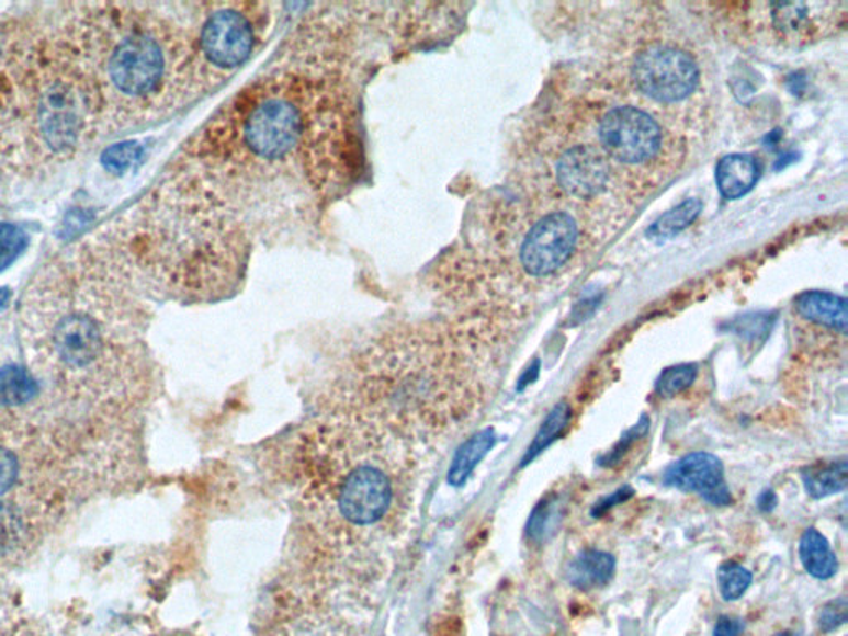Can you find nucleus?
Returning a JSON list of instances; mask_svg holds the SVG:
<instances>
[{
    "label": "nucleus",
    "mask_w": 848,
    "mask_h": 636,
    "mask_svg": "<svg viewBox=\"0 0 848 636\" xmlns=\"http://www.w3.org/2000/svg\"><path fill=\"white\" fill-rule=\"evenodd\" d=\"M774 636H795V635H792L791 632H782V633H778V635H774Z\"/></svg>",
    "instance_id": "obj_37"
},
{
    "label": "nucleus",
    "mask_w": 848,
    "mask_h": 636,
    "mask_svg": "<svg viewBox=\"0 0 848 636\" xmlns=\"http://www.w3.org/2000/svg\"><path fill=\"white\" fill-rule=\"evenodd\" d=\"M539 372H541V362H539V360H535V362L532 363V365L529 366L528 370H525L524 375L521 376V379H519V383H518L519 391H522V389H524L525 386L532 385V383H534L535 379L539 378Z\"/></svg>",
    "instance_id": "obj_35"
},
{
    "label": "nucleus",
    "mask_w": 848,
    "mask_h": 636,
    "mask_svg": "<svg viewBox=\"0 0 848 636\" xmlns=\"http://www.w3.org/2000/svg\"><path fill=\"white\" fill-rule=\"evenodd\" d=\"M698 366L693 363H683V365L671 366L656 379V393L662 398H675L685 389L690 388L697 382Z\"/></svg>",
    "instance_id": "obj_25"
},
{
    "label": "nucleus",
    "mask_w": 848,
    "mask_h": 636,
    "mask_svg": "<svg viewBox=\"0 0 848 636\" xmlns=\"http://www.w3.org/2000/svg\"><path fill=\"white\" fill-rule=\"evenodd\" d=\"M743 625L739 620L731 618V616H721L717 620L716 628H714V636H737L739 635Z\"/></svg>",
    "instance_id": "obj_33"
},
{
    "label": "nucleus",
    "mask_w": 848,
    "mask_h": 636,
    "mask_svg": "<svg viewBox=\"0 0 848 636\" xmlns=\"http://www.w3.org/2000/svg\"><path fill=\"white\" fill-rule=\"evenodd\" d=\"M845 4H817V2H795V4H771V25L785 41L807 42L824 35L825 31L838 24L844 18Z\"/></svg>",
    "instance_id": "obj_12"
},
{
    "label": "nucleus",
    "mask_w": 848,
    "mask_h": 636,
    "mask_svg": "<svg viewBox=\"0 0 848 636\" xmlns=\"http://www.w3.org/2000/svg\"><path fill=\"white\" fill-rule=\"evenodd\" d=\"M847 618L848 602L845 597H840V599L832 600L822 609L821 616H818V626H821L822 632H835V629L840 628L841 625L847 623Z\"/></svg>",
    "instance_id": "obj_30"
},
{
    "label": "nucleus",
    "mask_w": 848,
    "mask_h": 636,
    "mask_svg": "<svg viewBox=\"0 0 848 636\" xmlns=\"http://www.w3.org/2000/svg\"><path fill=\"white\" fill-rule=\"evenodd\" d=\"M41 388L35 376L18 365L0 368V410H15L37 398Z\"/></svg>",
    "instance_id": "obj_18"
},
{
    "label": "nucleus",
    "mask_w": 848,
    "mask_h": 636,
    "mask_svg": "<svg viewBox=\"0 0 848 636\" xmlns=\"http://www.w3.org/2000/svg\"><path fill=\"white\" fill-rule=\"evenodd\" d=\"M603 152L619 163H649L663 146L658 123L635 106H617L603 116L599 128Z\"/></svg>",
    "instance_id": "obj_7"
},
{
    "label": "nucleus",
    "mask_w": 848,
    "mask_h": 636,
    "mask_svg": "<svg viewBox=\"0 0 848 636\" xmlns=\"http://www.w3.org/2000/svg\"><path fill=\"white\" fill-rule=\"evenodd\" d=\"M2 110L32 163H54L89 145L103 128L99 103L57 32H29L5 50Z\"/></svg>",
    "instance_id": "obj_3"
},
{
    "label": "nucleus",
    "mask_w": 848,
    "mask_h": 636,
    "mask_svg": "<svg viewBox=\"0 0 848 636\" xmlns=\"http://www.w3.org/2000/svg\"><path fill=\"white\" fill-rule=\"evenodd\" d=\"M640 92L662 103L683 102L700 83V68L690 54L669 45H653L633 61Z\"/></svg>",
    "instance_id": "obj_6"
},
{
    "label": "nucleus",
    "mask_w": 848,
    "mask_h": 636,
    "mask_svg": "<svg viewBox=\"0 0 848 636\" xmlns=\"http://www.w3.org/2000/svg\"><path fill=\"white\" fill-rule=\"evenodd\" d=\"M757 508L762 512H772L778 508V495L772 489H765L757 498Z\"/></svg>",
    "instance_id": "obj_34"
},
{
    "label": "nucleus",
    "mask_w": 848,
    "mask_h": 636,
    "mask_svg": "<svg viewBox=\"0 0 848 636\" xmlns=\"http://www.w3.org/2000/svg\"><path fill=\"white\" fill-rule=\"evenodd\" d=\"M312 80L294 73L262 78L240 92L191 145L197 167L265 168L304 152Z\"/></svg>",
    "instance_id": "obj_4"
},
{
    "label": "nucleus",
    "mask_w": 848,
    "mask_h": 636,
    "mask_svg": "<svg viewBox=\"0 0 848 636\" xmlns=\"http://www.w3.org/2000/svg\"><path fill=\"white\" fill-rule=\"evenodd\" d=\"M769 330H771V326H769L768 318L759 317V315L757 317L743 318L736 326V332L744 337V339L749 340H756L760 336L766 337Z\"/></svg>",
    "instance_id": "obj_32"
},
{
    "label": "nucleus",
    "mask_w": 848,
    "mask_h": 636,
    "mask_svg": "<svg viewBox=\"0 0 848 636\" xmlns=\"http://www.w3.org/2000/svg\"><path fill=\"white\" fill-rule=\"evenodd\" d=\"M795 310L809 322L825 329L847 332V300L828 292H804L795 298Z\"/></svg>",
    "instance_id": "obj_13"
},
{
    "label": "nucleus",
    "mask_w": 848,
    "mask_h": 636,
    "mask_svg": "<svg viewBox=\"0 0 848 636\" xmlns=\"http://www.w3.org/2000/svg\"><path fill=\"white\" fill-rule=\"evenodd\" d=\"M648 431L649 418L646 417V414H643V417L640 418L638 423H636L635 427L630 428V430L620 438L619 443L613 446V450L600 457V466L612 467L620 464V461L630 453V450H632L642 438H645L646 434H648Z\"/></svg>",
    "instance_id": "obj_28"
},
{
    "label": "nucleus",
    "mask_w": 848,
    "mask_h": 636,
    "mask_svg": "<svg viewBox=\"0 0 848 636\" xmlns=\"http://www.w3.org/2000/svg\"><path fill=\"white\" fill-rule=\"evenodd\" d=\"M802 482L812 499H825L844 492L848 486L847 459L812 464L802 469Z\"/></svg>",
    "instance_id": "obj_17"
},
{
    "label": "nucleus",
    "mask_w": 848,
    "mask_h": 636,
    "mask_svg": "<svg viewBox=\"0 0 848 636\" xmlns=\"http://www.w3.org/2000/svg\"><path fill=\"white\" fill-rule=\"evenodd\" d=\"M562 504L557 496H549L542 499L528 521V537L535 544H542L557 531L558 521L562 519Z\"/></svg>",
    "instance_id": "obj_21"
},
{
    "label": "nucleus",
    "mask_w": 848,
    "mask_h": 636,
    "mask_svg": "<svg viewBox=\"0 0 848 636\" xmlns=\"http://www.w3.org/2000/svg\"><path fill=\"white\" fill-rule=\"evenodd\" d=\"M759 178V168L753 156L730 155L716 168L717 188L726 200H737L749 193Z\"/></svg>",
    "instance_id": "obj_15"
},
{
    "label": "nucleus",
    "mask_w": 848,
    "mask_h": 636,
    "mask_svg": "<svg viewBox=\"0 0 848 636\" xmlns=\"http://www.w3.org/2000/svg\"><path fill=\"white\" fill-rule=\"evenodd\" d=\"M633 496H635V491H633L632 486H622V488L617 489V491L612 492V495L606 496V498L600 499L599 502H596V506H593L590 511L591 518H603L607 512L612 511L613 508H617L619 504H623V502L630 501Z\"/></svg>",
    "instance_id": "obj_31"
},
{
    "label": "nucleus",
    "mask_w": 848,
    "mask_h": 636,
    "mask_svg": "<svg viewBox=\"0 0 848 636\" xmlns=\"http://www.w3.org/2000/svg\"><path fill=\"white\" fill-rule=\"evenodd\" d=\"M578 227L570 214H547L532 226L521 248L522 268L531 275H549L574 254Z\"/></svg>",
    "instance_id": "obj_8"
},
{
    "label": "nucleus",
    "mask_w": 848,
    "mask_h": 636,
    "mask_svg": "<svg viewBox=\"0 0 848 636\" xmlns=\"http://www.w3.org/2000/svg\"><path fill=\"white\" fill-rule=\"evenodd\" d=\"M256 22L242 4L216 5L193 38L197 71L229 73L249 60L258 45Z\"/></svg>",
    "instance_id": "obj_5"
},
{
    "label": "nucleus",
    "mask_w": 848,
    "mask_h": 636,
    "mask_svg": "<svg viewBox=\"0 0 848 636\" xmlns=\"http://www.w3.org/2000/svg\"><path fill=\"white\" fill-rule=\"evenodd\" d=\"M29 236L21 226L0 223V272L11 268L27 249Z\"/></svg>",
    "instance_id": "obj_26"
},
{
    "label": "nucleus",
    "mask_w": 848,
    "mask_h": 636,
    "mask_svg": "<svg viewBox=\"0 0 848 636\" xmlns=\"http://www.w3.org/2000/svg\"><path fill=\"white\" fill-rule=\"evenodd\" d=\"M799 557L809 576L817 580H828L837 573L838 560L832 550L827 537L817 529L811 527L802 534L799 542Z\"/></svg>",
    "instance_id": "obj_16"
},
{
    "label": "nucleus",
    "mask_w": 848,
    "mask_h": 636,
    "mask_svg": "<svg viewBox=\"0 0 848 636\" xmlns=\"http://www.w3.org/2000/svg\"><path fill=\"white\" fill-rule=\"evenodd\" d=\"M663 485L683 492H697L713 506L733 504V496L724 481L723 463L704 451L688 454L666 467Z\"/></svg>",
    "instance_id": "obj_10"
},
{
    "label": "nucleus",
    "mask_w": 848,
    "mask_h": 636,
    "mask_svg": "<svg viewBox=\"0 0 848 636\" xmlns=\"http://www.w3.org/2000/svg\"><path fill=\"white\" fill-rule=\"evenodd\" d=\"M615 557L609 552L587 548L572 560L567 569V580L575 589H602L615 576Z\"/></svg>",
    "instance_id": "obj_14"
},
{
    "label": "nucleus",
    "mask_w": 848,
    "mask_h": 636,
    "mask_svg": "<svg viewBox=\"0 0 848 636\" xmlns=\"http://www.w3.org/2000/svg\"><path fill=\"white\" fill-rule=\"evenodd\" d=\"M496 433L490 428L479 431V433L470 438L457 450L453 464H451L450 474H448L451 485L463 486L470 479L473 470L476 469L477 464L487 456V453L496 446Z\"/></svg>",
    "instance_id": "obj_19"
},
{
    "label": "nucleus",
    "mask_w": 848,
    "mask_h": 636,
    "mask_svg": "<svg viewBox=\"0 0 848 636\" xmlns=\"http://www.w3.org/2000/svg\"><path fill=\"white\" fill-rule=\"evenodd\" d=\"M557 181L568 196L590 200L606 191L610 164L600 149L577 145L567 149L557 163Z\"/></svg>",
    "instance_id": "obj_11"
},
{
    "label": "nucleus",
    "mask_w": 848,
    "mask_h": 636,
    "mask_svg": "<svg viewBox=\"0 0 848 636\" xmlns=\"http://www.w3.org/2000/svg\"><path fill=\"white\" fill-rule=\"evenodd\" d=\"M572 420V408L567 401H561L555 405L551 411H549L547 418L542 421L541 428L535 433L534 440L529 444L525 450L524 456L521 459V467H528L529 464L534 463L544 451H547L555 441L561 440L567 431L568 424Z\"/></svg>",
    "instance_id": "obj_20"
},
{
    "label": "nucleus",
    "mask_w": 848,
    "mask_h": 636,
    "mask_svg": "<svg viewBox=\"0 0 848 636\" xmlns=\"http://www.w3.org/2000/svg\"><path fill=\"white\" fill-rule=\"evenodd\" d=\"M143 156V148L136 141L116 143L103 151L102 163L109 173L125 174L135 168Z\"/></svg>",
    "instance_id": "obj_27"
},
{
    "label": "nucleus",
    "mask_w": 848,
    "mask_h": 636,
    "mask_svg": "<svg viewBox=\"0 0 848 636\" xmlns=\"http://www.w3.org/2000/svg\"><path fill=\"white\" fill-rule=\"evenodd\" d=\"M21 479V463L18 454L0 443V499L12 491Z\"/></svg>",
    "instance_id": "obj_29"
},
{
    "label": "nucleus",
    "mask_w": 848,
    "mask_h": 636,
    "mask_svg": "<svg viewBox=\"0 0 848 636\" xmlns=\"http://www.w3.org/2000/svg\"><path fill=\"white\" fill-rule=\"evenodd\" d=\"M55 32L89 82L103 126L162 115L200 75L193 41L142 5H74Z\"/></svg>",
    "instance_id": "obj_1"
},
{
    "label": "nucleus",
    "mask_w": 848,
    "mask_h": 636,
    "mask_svg": "<svg viewBox=\"0 0 848 636\" xmlns=\"http://www.w3.org/2000/svg\"><path fill=\"white\" fill-rule=\"evenodd\" d=\"M25 531L24 515L21 509L0 499V557L14 550Z\"/></svg>",
    "instance_id": "obj_23"
},
{
    "label": "nucleus",
    "mask_w": 848,
    "mask_h": 636,
    "mask_svg": "<svg viewBox=\"0 0 848 636\" xmlns=\"http://www.w3.org/2000/svg\"><path fill=\"white\" fill-rule=\"evenodd\" d=\"M750 583H753V573L740 564L730 560L717 569V586H720L721 597L726 602L739 600L747 592Z\"/></svg>",
    "instance_id": "obj_24"
},
{
    "label": "nucleus",
    "mask_w": 848,
    "mask_h": 636,
    "mask_svg": "<svg viewBox=\"0 0 848 636\" xmlns=\"http://www.w3.org/2000/svg\"><path fill=\"white\" fill-rule=\"evenodd\" d=\"M392 482L376 467L350 470L338 486V508L353 524L369 525L380 521L392 506Z\"/></svg>",
    "instance_id": "obj_9"
},
{
    "label": "nucleus",
    "mask_w": 848,
    "mask_h": 636,
    "mask_svg": "<svg viewBox=\"0 0 848 636\" xmlns=\"http://www.w3.org/2000/svg\"><path fill=\"white\" fill-rule=\"evenodd\" d=\"M9 300V292L5 291V288H2L0 291V307H4L5 304H8Z\"/></svg>",
    "instance_id": "obj_36"
},
{
    "label": "nucleus",
    "mask_w": 848,
    "mask_h": 636,
    "mask_svg": "<svg viewBox=\"0 0 848 636\" xmlns=\"http://www.w3.org/2000/svg\"><path fill=\"white\" fill-rule=\"evenodd\" d=\"M24 323L32 359L70 391H112L133 376L128 304L93 249H78L38 275Z\"/></svg>",
    "instance_id": "obj_2"
},
{
    "label": "nucleus",
    "mask_w": 848,
    "mask_h": 636,
    "mask_svg": "<svg viewBox=\"0 0 848 636\" xmlns=\"http://www.w3.org/2000/svg\"><path fill=\"white\" fill-rule=\"evenodd\" d=\"M701 209H703L701 201H685L680 206L663 214V216L653 224L649 234L655 237L675 236L676 232H680V230L687 229L690 224H693L694 219L700 216Z\"/></svg>",
    "instance_id": "obj_22"
}]
</instances>
